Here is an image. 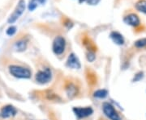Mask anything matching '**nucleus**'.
I'll list each match as a JSON object with an SVG mask.
<instances>
[{
	"label": "nucleus",
	"instance_id": "1",
	"mask_svg": "<svg viewBox=\"0 0 146 120\" xmlns=\"http://www.w3.org/2000/svg\"><path fill=\"white\" fill-rule=\"evenodd\" d=\"M10 73L18 78H29L31 77V71L28 68L20 65H11L9 67Z\"/></svg>",
	"mask_w": 146,
	"mask_h": 120
},
{
	"label": "nucleus",
	"instance_id": "2",
	"mask_svg": "<svg viewBox=\"0 0 146 120\" xmlns=\"http://www.w3.org/2000/svg\"><path fill=\"white\" fill-rule=\"evenodd\" d=\"M25 0H20L16 5L15 10L13 11V13L10 16V17L8 18L7 22L8 23H14L24 13V11L25 10Z\"/></svg>",
	"mask_w": 146,
	"mask_h": 120
},
{
	"label": "nucleus",
	"instance_id": "3",
	"mask_svg": "<svg viewBox=\"0 0 146 120\" xmlns=\"http://www.w3.org/2000/svg\"><path fill=\"white\" fill-rule=\"evenodd\" d=\"M66 48V40L63 37L58 36L55 37L54 41H53L52 49L53 52H54V54L56 55H61Z\"/></svg>",
	"mask_w": 146,
	"mask_h": 120
},
{
	"label": "nucleus",
	"instance_id": "4",
	"mask_svg": "<svg viewBox=\"0 0 146 120\" xmlns=\"http://www.w3.org/2000/svg\"><path fill=\"white\" fill-rule=\"evenodd\" d=\"M102 109H103V112L105 115H106L110 120H122L119 113L116 111L115 107L110 103H108V102L103 103Z\"/></svg>",
	"mask_w": 146,
	"mask_h": 120
},
{
	"label": "nucleus",
	"instance_id": "5",
	"mask_svg": "<svg viewBox=\"0 0 146 120\" xmlns=\"http://www.w3.org/2000/svg\"><path fill=\"white\" fill-rule=\"evenodd\" d=\"M51 71L49 68H46L44 70L38 71L36 74V81L41 84L48 83L51 80Z\"/></svg>",
	"mask_w": 146,
	"mask_h": 120
},
{
	"label": "nucleus",
	"instance_id": "6",
	"mask_svg": "<svg viewBox=\"0 0 146 120\" xmlns=\"http://www.w3.org/2000/svg\"><path fill=\"white\" fill-rule=\"evenodd\" d=\"M73 111L75 114L78 116L79 118H85L93 114L94 110L92 107L88 106V107H75L73 108Z\"/></svg>",
	"mask_w": 146,
	"mask_h": 120
},
{
	"label": "nucleus",
	"instance_id": "7",
	"mask_svg": "<svg viewBox=\"0 0 146 120\" xmlns=\"http://www.w3.org/2000/svg\"><path fill=\"white\" fill-rule=\"evenodd\" d=\"M124 23L128 24V25H131V26L133 27H137L140 25L141 23V20H140V18L139 16L134 14V13H131V14H129L128 16H127L124 18Z\"/></svg>",
	"mask_w": 146,
	"mask_h": 120
},
{
	"label": "nucleus",
	"instance_id": "8",
	"mask_svg": "<svg viewBox=\"0 0 146 120\" xmlns=\"http://www.w3.org/2000/svg\"><path fill=\"white\" fill-rule=\"evenodd\" d=\"M67 66L71 68H75V69H78L80 68V62L79 61L78 57L74 53H71L69 55L68 61H67Z\"/></svg>",
	"mask_w": 146,
	"mask_h": 120
},
{
	"label": "nucleus",
	"instance_id": "9",
	"mask_svg": "<svg viewBox=\"0 0 146 120\" xmlns=\"http://www.w3.org/2000/svg\"><path fill=\"white\" fill-rule=\"evenodd\" d=\"M16 114V110L15 107L12 106L7 105L6 106H3L1 110V116L4 119L10 118L11 116H14Z\"/></svg>",
	"mask_w": 146,
	"mask_h": 120
},
{
	"label": "nucleus",
	"instance_id": "10",
	"mask_svg": "<svg viewBox=\"0 0 146 120\" xmlns=\"http://www.w3.org/2000/svg\"><path fill=\"white\" fill-rule=\"evenodd\" d=\"M65 90H66V93L68 94V96L69 98H73L75 97L77 92H78V89H77V86L72 82H68L65 85Z\"/></svg>",
	"mask_w": 146,
	"mask_h": 120
},
{
	"label": "nucleus",
	"instance_id": "11",
	"mask_svg": "<svg viewBox=\"0 0 146 120\" xmlns=\"http://www.w3.org/2000/svg\"><path fill=\"white\" fill-rule=\"evenodd\" d=\"M110 37L113 40V42L118 45H123L124 44V38L123 37V35H121L118 31H112L110 33Z\"/></svg>",
	"mask_w": 146,
	"mask_h": 120
},
{
	"label": "nucleus",
	"instance_id": "12",
	"mask_svg": "<svg viewBox=\"0 0 146 120\" xmlns=\"http://www.w3.org/2000/svg\"><path fill=\"white\" fill-rule=\"evenodd\" d=\"M46 0H29L28 8L29 10H33L41 4H44Z\"/></svg>",
	"mask_w": 146,
	"mask_h": 120
},
{
	"label": "nucleus",
	"instance_id": "13",
	"mask_svg": "<svg viewBox=\"0 0 146 120\" xmlns=\"http://www.w3.org/2000/svg\"><path fill=\"white\" fill-rule=\"evenodd\" d=\"M84 45L87 48V49L89 50V52H94L97 50V48L95 47L94 44L93 42L90 40V39L89 38H84L83 40Z\"/></svg>",
	"mask_w": 146,
	"mask_h": 120
},
{
	"label": "nucleus",
	"instance_id": "14",
	"mask_svg": "<svg viewBox=\"0 0 146 120\" xmlns=\"http://www.w3.org/2000/svg\"><path fill=\"white\" fill-rule=\"evenodd\" d=\"M27 47V43L25 40H21L19 41H17L15 44V48L17 51L19 52H22V51H25Z\"/></svg>",
	"mask_w": 146,
	"mask_h": 120
},
{
	"label": "nucleus",
	"instance_id": "15",
	"mask_svg": "<svg viewBox=\"0 0 146 120\" xmlns=\"http://www.w3.org/2000/svg\"><path fill=\"white\" fill-rule=\"evenodd\" d=\"M136 8L139 11L143 12L146 15V1L145 0H140L138 3H136Z\"/></svg>",
	"mask_w": 146,
	"mask_h": 120
},
{
	"label": "nucleus",
	"instance_id": "16",
	"mask_svg": "<svg viewBox=\"0 0 146 120\" xmlns=\"http://www.w3.org/2000/svg\"><path fill=\"white\" fill-rule=\"evenodd\" d=\"M107 94H108V92L106 89H98L94 92V96L98 98H104L107 96Z\"/></svg>",
	"mask_w": 146,
	"mask_h": 120
},
{
	"label": "nucleus",
	"instance_id": "17",
	"mask_svg": "<svg viewBox=\"0 0 146 120\" xmlns=\"http://www.w3.org/2000/svg\"><path fill=\"white\" fill-rule=\"evenodd\" d=\"M87 79H88V82L90 85H94V84L97 83V77L94 73H88Z\"/></svg>",
	"mask_w": 146,
	"mask_h": 120
},
{
	"label": "nucleus",
	"instance_id": "18",
	"mask_svg": "<svg viewBox=\"0 0 146 120\" xmlns=\"http://www.w3.org/2000/svg\"><path fill=\"white\" fill-rule=\"evenodd\" d=\"M135 46L136 48H144L146 46V38H142L135 42Z\"/></svg>",
	"mask_w": 146,
	"mask_h": 120
},
{
	"label": "nucleus",
	"instance_id": "19",
	"mask_svg": "<svg viewBox=\"0 0 146 120\" xmlns=\"http://www.w3.org/2000/svg\"><path fill=\"white\" fill-rule=\"evenodd\" d=\"M16 31V27L15 26H11L7 30V34L8 36H13Z\"/></svg>",
	"mask_w": 146,
	"mask_h": 120
},
{
	"label": "nucleus",
	"instance_id": "20",
	"mask_svg": "<svg viewBox=\"0 0 146 120\" xmlns=\"http://www.w3.org/2000/svg\"><path fill=\"white\" fill-rule=\"evenodd\" d=\"M95 53L94 52H88L87 53V59H88V61H90V62H93L94 60H95Z\"/></svg>",
	"mask_w": 146,
	"mask_h": 120
},
{
	"label": "nucleus",
	"instance_id": "21",
	"mask_svg": "<svg viewBox=\"0 0 146 120\" xmlns=\"http://www.w3.org/2000/svg\"><path fill=\"white\" fill-rule=\"evenodd\" d=\"M101 0H86V2L89 5H97Z\"/></svg>",
	"mask_w": 146,
	"mask_h": 120
},
{
	"label": "nucleus",
	"instance_id": "22",
	"mask_svg": "<svg viewBox=\"0 0 146 120\" xmlns=\"http://www.w3.org/2000/svg\"><path fill=\"white\" fill-rule=\"evenodd\" d=\"M143 77V73H139L136 75V78H134V81H139L140 79L142 78Z\"/></svg>",
	"mask_w": 146,
	"mask_h": 120
},
{
	"label": "nucleus",
	"instance_id": "23",
	"mask_svg": "<svg viewBox=\"0 0 146 120\" xmlns=\"http://www.w3.org/2000/svg\"><path fill=\"white\" fill-rule=\"evenodd\" d=\"M67 21H68V22H67V23H65L64 24L68 27V28H71V27H72V21H70L69 20H67Z\"/></svg>",
	"mask_w": 146,
	"mask_h": 120
}]
</instances>
